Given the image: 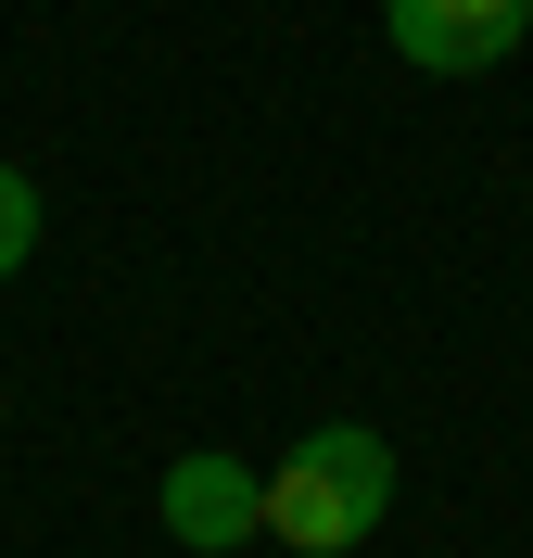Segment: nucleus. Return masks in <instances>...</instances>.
<instances>
[{
	"mask_svg": "<svg viewBox=\"0 0 533 558\" xmlns=\"http://www.w3.org/2000/svg\"><path fill=\"white\" fill-rule=\"evenodd\" d=\"M381 38L420 76H496L533 38V0H381Z\"/></svg>",
	"mask_w": 533,
	"mask_h": 558,
	"instance_id": "nucleus-2",
	"label": "nucleus"
},
{
	"mask_svg": "<svg viewBox=\"0 0 533 558\" xmlns=\"http://www.w3.org/2000/svg\"><path fill=\"white\" fill-rule=\"evenodd\" d=\"M393 508V445L368 432V418H318L305 445L267 470V533H280L292 558H343L368 546Z\"/></svg>",
	"mask_w": 533,
	"mask_h": 558,
	"instance_id": "nucleus-1",
	"label": "nucleus"
},
{
	"mask_svg": "<svg viewBox=\"0 0 533 558\" xmlns=\"http://www.w3.org/2000/svg\"><path fill=\"white\" fill-rule=\"evenodd\" d=\"M254 533H267V470H242L229 445L166 457V546L229 558V546H254Z\"/></svg>",
	"mask_w": 533,
	"mask_h": 558,
	"instance_id": "nucleus-3",
	"label": "nucleus"
},
{
	"mask_svg": "<svg viewBox=\"0 0 533 558\" xmlns=\"http://www.w3.org/2000/svg\"><path fill=\"white\" fill-rule=\"evenodd\" d=\"M26 254H38V191H26L13 166H0V279L26 267Z\"/></svg>",
	"mask_w": 533,
	"mask_h": 558,
	"instance_id": "nucleus-4",
	"label": "nucleus"
}]
</instances>
